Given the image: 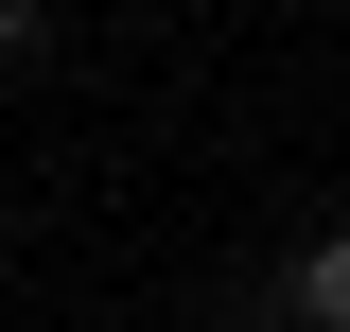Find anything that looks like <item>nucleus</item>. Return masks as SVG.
<instances>
[{"label": "nucleus", "instance_id": "f257e3e1", "mask_svg": "<svg viewBox=\"0 0 350 332\" xmlns=\"http://www.w3.org/2000/svg\"><path fill=\"white\" fill-rule=\"evenodd\" d=\"M280 297H298L315 332H350V227H333V245H315V262H298V280H280Z\"/></svg>", "mask_w": 350, "mask_h": 332}, {"label": "nucleus", "instance_id": "f03ea898", "mask_svg": "<svg viewBox=\"0 0 350 332\" xmlns=\"http://www.w3.org/2000/svg\"><path fill=\"white\" fill-rule=\"evenodd\" d=\"M18 53H36V0H0V70H18Z\"/></svg>", "mask_w": 350, "mask_h": 332}]
</instances>
